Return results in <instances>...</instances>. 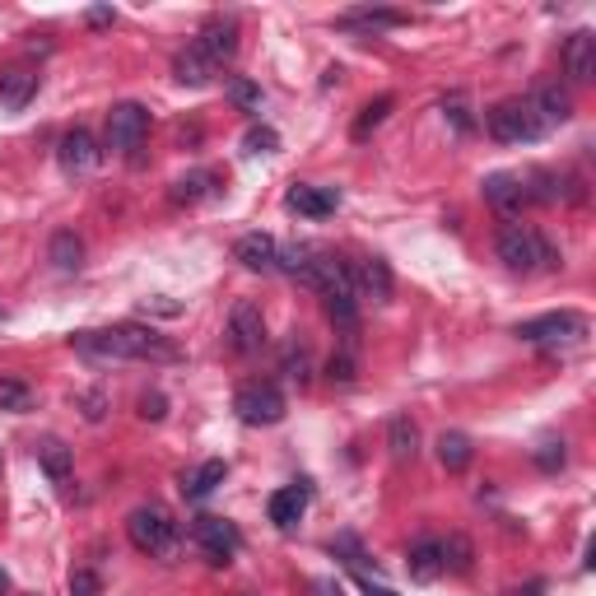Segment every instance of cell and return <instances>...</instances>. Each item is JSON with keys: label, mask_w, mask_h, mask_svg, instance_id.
Segmentation results:
<instances>
[{"label": "cell", "mask_w": 596, "mask_h": 596, "mask_svg": "<svg viewBox=\"0 0 596 596\" xmlns=\"http://www.w3.org/2000/svg\"><path fill=\"white\" fill-rule=\"evenodd\" d=\"M84 359H94V364H126V359H136V364H177L182 350H177L168 336H159L154 326H103V331H80V336L70 340Z\"/></svg>", "instance_id": "cell-1"}, {"label": "cell", "mask_w": 596, "mask_h": 596, "mask_svg": "<svg viewBox=\"0 0 596 596\" xmlns=\"http://www.w3.org/2000/svg\"><path fill=\"white\" fill-rule=\"evenodd\" d=\"M494 247H499V261L508 271L531 275V271H541V266H559V252L536 229H527V224H503Z\"/></svg>", "instance_id": "cell-2"}, {"label": "cell", "mask_w": 596, "mask_h": 596, "mask_svg": "<svg viewBox=\"0 0 596 596\" xmlns=\"http://www.w3.org/2000/svg\"><path fill=\"white\" fill-rule=\"evenodd\" d=\"M485 131L499 140V145H536L550 126L541 122V112L531 108V98H508L499 108H489Z\"/></svg>", "instance_id": "cell-3"}, {"label": "cell", "mask_w": 596, "mask_h": 596, "mask_svg": "<svg viewBox=\"0 0 596 596\" xmlns=\"http://www.w3.org/2000/svg\"><path fill=\"white\" fill-rule=\"evenodd\" d=\"M126 531H131V545H136L140 555H154V559L177 555V522L168 517V508H159V503L136 508V513L126 517Z\"/></svg>", "instance_id": "cell-4"}, {"label": "cell", "mask_w": 596, "mask_h": 596, "mask_svg": "<svg viewBox=\"0 0 596 596\" xmlns=\"http://www.w3.org/2000/svg\"><path fill=\"white\" fill-rule=\"evenodd\" d=\"M587 317L583 312H545V317H531V322H517L513 336L527 340V345H545V350H559V345H583L587 340Z\"/></svg>", "instance_id": "cell-5"}, {"label": "cell", "mask_w": 596, "mask_h": 596, "mask_svg": "<svg viewBox=\"0 0 596 596\" xmlns=\"http://www.w3.org/2000/svg\"><path fill=\"white\" fill-rule=\"evenodd\" d=\"M233 410H238V420L243 424H280L285 420V396L275 392L271 382H247V387H238V396H233Z\"/></svg>", "instance_id": "cell-6"}, {"label": "cell", "mask_w": 596, "mask_h": 596, "mask_svg": "<svg viewBox=\"0 0 596 596\" xmlns=\"http://www.w3.org/2000/svg\"><path fill=\"white\" fill-rule=\"evenodd\" d=\"M191 541L201 545L210 564H229V559L243 550V536H238V527H233V522H224V517H196V522H191Z\"/></svg>", "instance_id": "cell-7"}, {"label": "cell", "mask_w": 596, "mask_h": 596, "mask_svg": "<svg viewBox=\"0 0 596 596\" xmlns=\"http://www.w3.org/2000/svg\"><path fill=\"white\" fill-rule=\"evenodd\" d=\"M145 136H149V108H140V103H117V108L108 112V149L136 154V149L145 145Z\"/></svg>", "instance_id": "cell-8"}, {"label": "cell", "mask_w": 596, "mask_h": 596, "mask_svg": "<svg viewBox=\"0 0 596 596\" xmlns=\"http://www.w3.org/2000/svg\"><path fill=\"white\" fill-rule=\"evenodd\" d=\"M229 345L238 354H257L261 345H266V317H261V308L252 303V298H238L229 312Z\"/></svg>", "instance_id": "cell-9"}, {"label": "cell", "mask_w": 596, "mask_h": 596, "mask_svg": "<svg viewBox=\"0 0 596 596\" xmlns=\"http://www.w3.org/2000/svg\"><path fill=\"white\" fill-rule=\"evenodd\" d=\"M480 191H485V201L494 205L503 219L522 215V205H527V182L513 173H489L485 182H480Z\"/></svg>", "instance_id": "cell-10"}, {"label": "cell", "mask_w": 596, "mask_h": 596, "mask_svg": "<svg viewBox=\"0 0 596 596\" xmlns=\"http://www.w3.org/2000/svg\"><path fill=\"white\" fill-rule=\"evenodd\" d=\"M233 261H243L247 271L271 275V271H280V243H275L271 233H243L233 243Z\"/></svg>", "instance_id": "cell-11"}, {"label": "cell", "mask_w": 596, "mask_h": 596, "mask_svg": "<svg viewBox=\"0 0 596 596\" xmlns=\"http://www.w3.org/2000/svg\"><path fill=\"white\" fill-rule=\"evenodd\" d=\"M289 210H298V215H308V219H326V215H336V205H340V191L336 187H308V182H294L285 196Z\"/></svg>", "instance_id": "cell-12"}, {"label": "cell", "mask_w": 596, "mask_h": 596, "mask_svg": "<svg viewBox=\"0 0 596 596\" xmlns=\"http://www.w3.org/2000/svg\"><path fill=\"white\" fill-rule=\"evenodd\" d=\"M56 159H61V168H66V173H94V168H98L94 136H89L84 126L66 131V136H61V149H56Z\"/></svg>", "instance_id": "cell-13"}, {"label": "cell", "mask_w": 596, "mask_h": 596, "mask_svg": "<svg viewBox=\"0 0 596 596\" xmlns=\"http://www.w3.org/2000/svg\"><path fill=\"white\" fill-rule=\"evenodd\" d=\"M308 499H312V489L298 480V485H285V489H275L271 503H266V513H271V522L280 531H289L298 522V517L308 513Z\"/></svg>", "instance_id": "cell-14"}, {"label": "cell", "mask_w": 596, "mask_h": 596, "mask_svg": "<svg viewBox=\"0 0 596 596\" xmlns=\"http://www.w3.org/2000/svg\"><path fill=\"white\" fill-rule=\"evenodd\" d=\"M196 47H201L215 66H224V61H233L238 56V28L229 24V19H210V24L196 33Z\"/></svg>", "instance_id": "cell-15"}, {"label": "cell", "mask_w": 596, "mask_h": 596, "mask_svg": "<svg viewBox=\"0 0 596 596\" xmlns=\"http://www.w3.org/2000/svg\"><path fill=\"white\" fill-rule=\"evenodd\" d=\"M354 294H368L373 303H392V271L382 257H368L354 266Z\"/></svg>", "instance_id": "cell-16"}, {"label": "cell", "mask_w": 596, "mask_h": 596, "mask_svg": "<svg viewBox=\"0 0 596 596\" xmlns=\"http://www.w3.org/2000/svg\"><path fill=\"white\" fill-rule=\"evenodd\" d=\"M564 70H569L573 84H587L596 75V38L587 28H578L569 38V47H564Z\"/></svg>", "instance_id": "cell-17"}, {"label": "cell", "mask_w": 596, "mask_h": 596, "mask_svg": "<svg viewBox=\"0 0 596 596\" xmlns=\"http://www.w3.org/2000/svg\"><path fill=\"white\" fill-rule=\"evenodd\" d=\"M33 94H38V75H33V70L14 66V70L0 75V108H5V112H19Z\"/></svg>", "instance_id": "cell-18"}, {"label": "cell", "mask_w": 596, "mask_h": 596, "mask_svg": "<svg viewBox=\"0 0 596 596\" xmlns=\"http://www.w3.org/2000/svg\"><path fill=\"white\" fill-rule=\"evenodd\" d=\"M173 75L182 84H191V89H201V84H210L219 75V66L215 61H210V56L201 52V47H196V42H191L187 52H177V61H173Z\"/></svg>", "instance_id": "cell-19"}, {"label": "cell", "mask_w": 596, "mask_h": 596, "mask_svg": "<svg viewBox=\"0 0 596 596\" xmlns=\"http://www.w3.org/2000/svg\"><path fill=\"white\" fill-rule=\"evenodd\" d=\"M224 475H229V466H224V461H201L191 475H182V494H187L191 503L210 499V494L224 485Z\"/></svg>", "instance_id": "cell-20"}, {"label": "cell", "mask_w": 596, "mask_h": 596, "mask_svg": "<svg viewBox=\"0 0 596 596\" xmlns=\"http://www.w3.org/2000/svg\"><path fill=\"white\" fill-rule=\"evenodd\" d=\"M438 573H443V541L424 536V541L410 545V578H420V583H434Z\"/></svg>", "instance_id": "cell-21"}, {"label": "cell", "mask_w": 596, "mask_h": 596, "mask_svg": "<svg viewBox=\"0 0 596 596\" xmlns=\"http://www.w3.org/2000/svg\"><path fill=\"white\" fill-rule=\"evenodd\" d=\"M531 108L541 112L545 126H555V122H569V117H573V98H569V89L545 84V89H536V94H531Z\"/></svg>", "instance_id": "cell-22"}, {"label": "cell", "mask_w": 596, "mask_h": 596, "mask_svg": "<svg viewBox=\"0 0 596 596\" xmlns=\"http://www.w3.org/2000/svg\"><path fill=\"white\" fill-rule=\"evenodd\" d=\"M38 466L52 475L56 485H66V480H70V466H75V452H70L61 438H42V443H38Z\"/></svg>", "instance_id": "cell-23"}, {"label": "cell", "mask_w": 596, "mask_h": 596, "mask_svg": "<svg viewBox=\"0 0 596 596\" xmlns=\"http://www.w3.org/2000/svg\"><path fill=\"white\" fill-rule=\"evenodd\" d=\"M387 447H392L396 461H415V452H420V434H415L410 415H392V424H387Z\"/></svg>", "instance_id": "cell-24"}, {"label": "cell", "mask_w": 596, "mask_h": 596, "mask_svg": "<svg viewBox=\"0 0 596 596\" xmlns=\"http://www.w3.org/2000/svg\"><path fill=\"white\" fill-rule=\"evenodd\" d=\"M52 266H56L61 275H75V271L84 266V243H80V238H75L70 229H61V233L52 238Z\"/></svg>", "instance_id": "cell-25"}, {"label": "cell", "mask_w": 596, "mask_h": 596, "mask_svg": "<svg viewBox=\"0 0 596 596\" xmlns=\"http://www.w3.org/2000/svg\"><path fill=\"white\" fill-rule=\"evenodd\" d=\"M336 24L340 28H368V33H378V28L406 24V14H401V10H350V14H340Z\"/></svg>", "instance_id": "cell-26"}, {"label": "cell", "mask_w": 596, "mask_h": 596, "mask_svg": "<svg viewBox=\"0 0 596 596\" xmlns=\"http://www.w3.org/2000/svg\"><path fill=\"white\" fill-rule=\"evenodd\" d=\"M38 406V392L19 378H0V410H10V415H28V410Z\"/></svg>", "instance_id": "cell-27"}, {"label": "cell", "mask_w": 596, "mask_h": 596, "mask_svg": "<svg viewBox=\"0 0 596 596\" xmlns=\"http://www.w3.org/2000/svg\"><path fill=\"white\" fill-rule=\"evenodd\" d=\"M392 108H396V98H392V94L373 98V103H368V108L359 112V122H354V131H350V136H354V140H368V136H373V131H378L382 122H387V112H392Z\"/></svg>", "instance_id": "cell-28"}, {"label": "cell", "mask_w": 596, "mask_h": 596, "mask_svg": "<svg viewBox=\"0 0 596 596\" xmlns=\"http://www.w3.org/2000/svg\"><path fill=\"white\" fill-rule=\"evenodd\" d=\"M438 461L447 471H466L471 466V438L466 434H443L438 438Z\"/></svg>", "instance_id": "cell-29"}, {"label": "cell", "mask_w": 596, "mask_h": 596, "mask_svg": "<svg viewBox=\"0 0 596 596\" xmlns=\"http://www.w3.org/2000/svg\"><path fill=\"white\" fill-rule=\"evenodd\" d=\"M224 94H229V103L238 112H261V84H252L247 75H233V80L224 84Z\"/></svg>", "instance_id": "cell-30"}, {"label": "cell", "mask_w": 596, "mask_h": 596, "mask_svg": "<svg viewBox=\"0 0 596 596\" xmlns=\"http://www.w3.org/2000/svg\"><path fill=\"white\" fill-rule=\"evenodd\" d=\"M210 191H215V173H187V177H177L173 182V201H201V196H210Z\"/></svg>", "instance_id": "cell-31"}, {"label": "cell", "mask_w": 596, "mask_h": 596, "mask_svg": "<svg viewBox=\"0 0 596 596\" xmlns=\"http://www.w3.org/2000/svg\"><path fill=\"white\" fill-rule=\"evenodd\" d=\"M471 564H475L471 541H466V536H447V541H443V569H452V573H471Z\"/></svg>", "instance_id": "cell-32"}, {"label": "cell", "mask_w": 596, "mask_h": 596, "mask_svg": "<svg viewBox=\"0 0 596 596\" xmlns=\"http://www.w3.org/2000/svg\"><path fill=\"white\" fill-rule=\"evenodd\" d=\"M280 149V131H271V126H252L243 136V154H275Z\"/></svg>", "instance_id": "cell-33"}, {"label": "cell", "mask_w": 596, "mask_h": 596, "mask_svg": "<svg viewBox=\"0 0 596 596\" xmlns=\"http://www.w3.org/2000/svg\"><path fill=\"white\" fill-rule=\"evenodd\" d=\"M564 461H569V452H564V438H545V443L536 447V466H541V471H559Z\"/></svg>", "instance_id": "cell-34"}, {"label": "cell", "mask_w": 596, "mask_h": 596, "mask_svg": "<svg viewBox=\"0 0 596 596\" xmlns=\"http://www.w3.org/2000/svg\"><path fill=\"white\" fill-rule=\"evenodd\" d=\"M531 182H536V191H531L527 201H559V196H564V187H559V177L555 173H531Z\"/></svg>", "instance_id": "cell-35"}, {"label": "cell", "mask_w": 596, "mask_h": 596, "mask_svg": "<svg viewBox=\"0 0 596 596\" xmlns=\"http://www.w3.org/2000/svg\"><path fill=\"white\" fill-rule=\"evenodd\" d=\"M326 378L340 382V387H350V382H354V354H350V350L331 354V364H326Z\"/></svg>", "instance_id": "cell-36"}, {"label": "cell", "mask_w": 596, "mask_h": 596, "mask_svg": "<svg viewBox=\"0 0 596 596\" xmlns=\"http://www.w3.org/2000/svg\"><path fill=\"white\" fill-rule=\"evenodd\" d=\"M103 592V583H98L94 569H75L70 573V596H98Z\"/></svg>", "instance_id": "cell-37"}, {"label": "cell", "mask_w": 596, "mask_h": 596, "mask_svg": "<svg viewBox=\"0 0 596 596\" xmlns=\"http://www.w3.org/2000/svg\"><path fill=\"white\" fill-rule=\"evenodd\" d=\"M443 117H452V126H457L461 136L471 131V112H466V103H461V94H452V98H443Z\"/></svg>", "instance_id": "cell-38"}, {"label": "cell", "mask_w": 596, "mask_h": 596, "mask_svg": "<svg viewBox=\"0 0 596 596\" xmlns=\"http://www.w3.org/2000/svg\"><path fill=\"white\" fill-rule=\"evenodd\" d=\"M285 373H289V378H294V382H308V354H303V350H289L285 354Z\"/></svg>", "instance_id": "cell-39"}, {"label": "cell", "mask_w": 596, "mask_h": 596, "mask_svg": "<svg viewBox=\"0 0 596 596\" xmlns=\"http://www.w3.org/2000/svg\"><path fill=\"white\" fill-rule=\"evenodd\" d=\"M168 401H163L159 392H149V396H140V415H145V420H163V415H168Z\"/></svg>", "instance_id": "cell-40"}, {"label": "cell", "mask_w": 596, "mask_h": 596, "mask_svg": "<svg viewBox=\"0 0 596 596\" xmlns=\"http://www.w3.org/2000/svg\"><path fill=\"white\" fill-rule=\"evenodd\" d=\"M80 406H84V420H103V406H108V401H103V392H84L80 396Z\"/></svg>", "instance_id": "cell-41"}, {"label": "cell", "mask_w": 596, "mask_h": 596, "mask_svg": "<svg viewBox=\"0 0 596 596\" xmlns=\"http://www.w3.org/2000/svg\"><path fill=\"white\" fill-rule=\"evenodd\" d=\"M112 19H117L112 5H94V10H84V24H89V28H108Z\"/></svg>", "instance_id": "cell-42"}, {"label": "cell", "mask_w": 596, "mask_h": 596, "mask_svg": "<svg viewBox=\"0 0 596 596\" xmlns=\"http://www.w3.org/2000/svg\"><path fill=\"white\" fill-rule=\"evenodd\" d=\"M312 592H317V596H345V592H340V583H331V578H317Z\"/></svg>", "instance_id": "cell-43"}, {"label": "cell", "mask_w": 596, "mask_h": 596, "mask_svg": "<svg viewBox=\"0 0 596 596\" xmlns=\"http://www.w3.org/2000/svg\"><path fill=\"white\" fill-rule=\"evenodd\" d=\"M359 587H364L368 596H396V592H387V587H373V583H368V578H364V583H359Z\"/></svg>", "instance_id": "cell-44"}, {"label": "cell", "mask_w": 596, "mask_h": 596, "mask_svg": "<svg viewBox=\"0 0 596 596\" xmlns=\"http://www.w3.org/2000/svg\"><path fill=\"white\" fill-rule=\"evenodd\" d=\"M541 592H545V583H531L527 592H517V596H541Z\"/></svg>", "instance_id": "cell-45"}, {"label": "cell", "mask_w": 596, "mask_h": 596, "mask_svg": "<svg viewBox=\"0 0 596 596\" xmlns=\"http://www.w3.org/2000/svg\"><path fill=\"white\" fill-rule=\"evenodd\" d=\"M5 587H10V578H5V569H0V592H5Z\"/></svg>", "instance_id": "cell-46"}]
</instances>
